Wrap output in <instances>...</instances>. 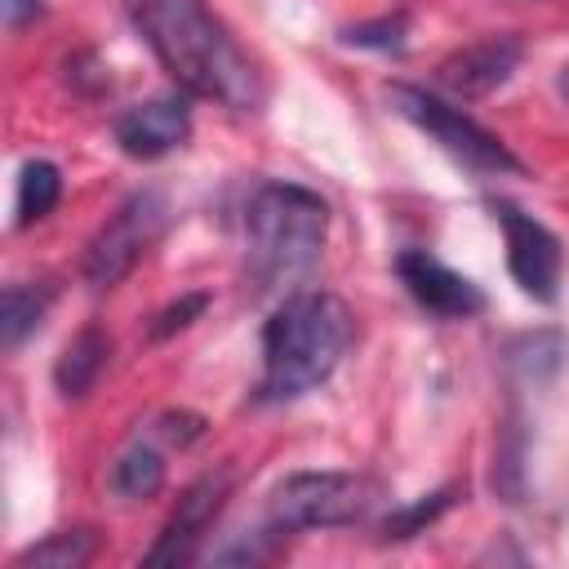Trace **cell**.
<instances>
[{
  "instance_id": "22",
  "label": "cell",
  "mask_w": 569,
  "mask_h": 569,
  "mask_svg": "<svg viewBox=\"0 0 569 569\" xmlns=\"http://www.w3.org/2000/svg\"><path fill=\"white\" fill-rule=\"evenodd\" d=\"M556 89H560V98L569 102V62H565V67H560V76H556Z\"/></svg>"
},
{
  "instance_id": "14",
  "label": "cell",
  "mask_w": 569,
  "mask_h": 569,
  "mask_svg": "<svg viewBox=\"0 0 569 569\" xmlns=\"http://www.w3.org/2000/svg\"><path fill=\"white\" fill-rule=\"evenodd\" d=\"M98 556V533L76 525V529H58V533H44L40 542L22 547L13 556V569H80Z\"/></svg>"
},
{
  "instance_id": "13",
  "label": "cell",
  "mask_w": 569,
  "mask_h": 569,
  "mask_svg": "<svg viewBox=\"0 0 569 569\" xmlns=\"http://www.w3.org/2000/svg\"><path fill=\"white\" fill-rule=\"evenodd\" d=\"M53 298H58L53 280H13V284H4V298H0V342H4V351H18L22 338L36 333V325L44 320Z\"/></svg>"
},
{
  "instance_id": "17",
  "label": "cell",
  "mask_w": 569,
  "mask_h": 569,
  "mask_svg": "<svg viewBox=\"0 0 569 569\" xmlns=\"http://www.w3.org/2000/svg\"><path fill=\"white\" fill-rule=\"evenodd\" d=\"M453 485H445V489H436V493H427V498H418V502H409V507H400V511H391L382 525H378V538L382 542H400V538H413V533H422L436 516H445L449 507H453Z\"/></svg>"
},
{
  "instance_id": "3",
  "label": "cell",
  "mask_w": 569,
  "mask_h": 569,
  "mask_svg": "<svg viewBox=\"0 0 569 569\" xmlns=\"http://www.w3.org/2000/svg\"><path fill=\"white\" fill-rule=\"evenodd\" d=\"M329 231V204L298 182H262L244 200V253L249 271L262 289L302 280L320 253Z\"/></svg>"
},
{
  "instance_id": "4",
  "label": "cell",
  "mask_w": 569,
  "mask_h": 569,
  "mask_svg": "<svg viewBox=\"0 0 569 569\" xmlns=\"http://www.w3.org/2000/svg\"><path fill=\"white\" fill-rule=\"evenodd\" d=\"M382 485L360 471H293L267 498V525L280 533L342 529L373 516Z\"/></svg>"
},
{
  "instance_id": "2",
  "label": "cell",
  "mask_w": 569,
  "mask_h": 569,
  "mask_svg": "<svg viewBox=\"0 0 569 569\" xmlns=\"http://www.w3.org/2000/svg\"><path fill=\"white\" fill-rule=\"evenodd\" d=\"M351 338H356V320L342 298L320 293V289L289 293L262 325L258 400L284 405V400L316 391L338 369Z\"/></svg>"
},
{
  "instance_id": "6",
  "label": "cell",
  "mask_w": 569,
  "mask_h": 569,
  "mask_svg": "<svg viewBox=\"0 0 569 569\" xmlns=\"http://www.w3.org/2000/svg\"><path fill=\"white\" fill-rule=\"evenodd\" d=\"M164 222H169V200H164L156 187H142V191L124 196L120 209L98 227V236H93L89 249H84V262H80L84 280H89L93 289L120 284V280L142 262V253L160 240Z\"/></svg>"
},
{
  "instance_id": "18",
  "label": "cell",
  "mask_w": 569,
  "mask_h": 569,
  "mask_svg": "<svg viewBox=\"0 0 569 569\" xmlns=\"http://www.w3.org/2000/svg\"><path fill=\"white\" fill-rule=\"evenodd\" d=\"M405 36H409V22H405V13H387V18H378V22H356V27H347L342 31V40L347 44H360V49H382V53H400L405 49Z\"/></svg>"
},
{
  "instance_id": "21",
  "label": "cell",
  "mask_w": 569,
  "mask_h": 569,
  "mask_svg": "<svg viewBox=\"0 0 569 569\" xmlns=\"http://www.w3.org/2000/svg\"><path fill=\"white\" fill-rule=\"evenodd\" d=\"M44 13V0H0V18L4 31H22L27 22H36Z\"/></svg>"
},
{
  "instance_id": "7",
  "label": "cell",
  "mask_w": 569,
  "mask_h": 569,
  "mask_svg": "<svg viewBox=\"0 0 569 569\" xmlns=\"http://www.w3.org/2000/svg\"><path fill=\"white\" fill-rule=\"evenodd\" d=\"M502 236H507V267L511 280L533 298V302H556L560 293V267H565V249L556 240V231L547 222H538L533 213H525L511 200H489Z\"/></svg>"
},
{
  "instance_id": "5",
  "label": "cell",
  "mask_w": 569,
  "mask_h": 569,
  "mask_svg": "<svg viewBox=\"0 0 569 569\" xmlns=\"http://www.w3.org/2000/svg\"><path fill=\"white\" fill-rule=\"evenodd\" d=\"M387 102H391L396 116H405L413 129H422L431 142H440V147H445L458 164H467L471 173H493V178H502V173H525L520 156H516L498 133H489V129L476 124L467 111L449 107L445 98H436V93H427V89H418V84L396 80V84H387Z\"/></svg>"
},
{
  "instance_id": "11",
  "label": "cell",
  "mask_w": 569,
  "mask_h": 569,
  "mask_svg": "<svg viewBox=\"0 0 569 569\" xmlns=\"http://www.w3.org/2000/svg\"><path fill=\"white\" fill-rule=\"evenodd\" d=\"M187 133H191V107L182 93L147 98L116 116V142L133 160H160L173 147H182Z\"/></svg>"
},
{
  "instance_id": "20",
  "label": "cell",
  "mask_w": 569,
  "mask_h": 569,
  "mask_svg": "<svg viewBox=\"0 0 569 569\" xmlns=\"http://www.w3.org/2000/svg\"><path fill=\"white\" fill-rule=\"evenodd\" d=\"M160 436L169 440V445H191V440H200L204 436V418L200 413H160Z\"/></svg>"
},
{
  "instance_id": "1",
  "label": "cell",
  "mask_w": 569,
  "mask_h": 569,
  "mask_svg": "<svg viewBox=\"0 0 569 569\" xmlns=\"http://www.w3.org/2000/svg\"><path fill=\"white\" fill-rule=\"evenodd\" d=\"M124 13L182 93L240 116L262 111L267 84L258 62L204 0H124Z\"/></svg>"
},
{
  "instance_id": "16",
  "label": "cell",
  "mask_w": 569,
  "mask_h": 569,
  "mask_svg": "<svg viewBox=\"0 0 569 569\" xmlns=\"http://www.w3.org/2000/svg\"><path fill=\"white\" fill-rule=\"evenodd\" d=\"M62 196V173L53 160H27L18 173V227H31L53 213Z\"/></svg>"
},
{
  "instance_id": "19",
  "label": "cell",
  "mask_w": 569,
  "mask_h": 569,
  "mask_svg": "<svg viewBox=\"0 0 569 569\" xmlns=\"http://www.w3.org/2000/svg\"><path fill=\"white\" fill-rule=\"evenodd\" d=\"M204 307H209V293H182L178 302H169L164 311H156V316H151L147 338H151V342L173 338V333H178V329H187V325H191V320H196Z\"/></svg>"
},
{
  "instance_id": "9",
  "label": "cell",
  "mask_w": 569,
  "mask_h": 569,
  "mask_svg": "<svg viewBox=\"0 0 569 569\" xmlns=\"http://www.w3.org/2000/svg\"><path fill=\"white\" fill-rule=\"evenodd\" d=\"M525 62V40L502 31V36H480L462 49H453L440 67H436V80L440 89L458 93V98H485L493 89H502Z\"/></svg>"
},
{
  "instance_id": "12",
  "label": "cell",
  "mask_w": 569,
  "mask_h": 569,
  "mask_svg": "<svg viewBox=\"0 0 569 569\" xmlns=\"http://www.w3.org/2000/svg\"><path fill=\"white\" fill-rule=\"evenodd\" d=\"M107 360H111V338H107V329H102V325H84V329L62 347V356H58V365H53V387H58V396H62V400L89 396L93 382L102 378Z\"/></svg>"
},
{
  "instance_id": "15",
  "label": "cell",
  "mask_w": 569,
  "mask_h": 569,
  "mask_svg": "<svg viewBox=\"0 0 569 569\" xmlns=\"http://www.w3.org/2000/svg\"><path fill=\"white\" fill-rule=\"evenodd\" d=\"M111 489L124 498V502H147L164 489V453L151 445V440H133L116 467H111Z\"/></svg>"
},
{
  "instance_id": "10",
  "label": "cell",
  "mask_w": 569,
  "mask_h": 569,
  "mask_svg": "<svg viewBox=\"0 0 569 569\" xmlns=\"http://www.w3.org/2000/svg\"><path fill=\"white\" fill-rule=\"evenodd\" d=\"M396 276L409 289V298L440 320H467L476 311H485V293L476 280H467L462 271L445 267L440 258H431L427 249H405L396 258Z\"/></svg>"
},
{
  "instance_id": "8",
  "label": "cell",
  "mask_w": 569,
  "mask_h": 569,
  "mask_svg": "<svg viewBox=\"0 0 569 569\" xmlns=\"http://www.w3.org/2000/svg\"><path fill=\"white\" fill-rule=\"evenodd\" d=\"M231 485H236L231 467H218V471L196 476V480L182 489L178 507L169 511L160 538L151 542V551H147L142 560H147V565H187V560H196V556H200V542L209 538L213 520L222 516V507H227V498H231Z\"/></svg>"
}]
</instances>
